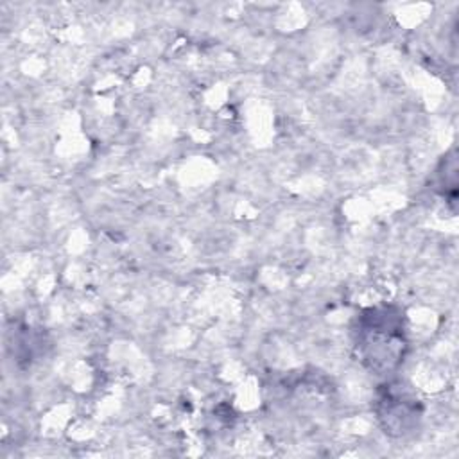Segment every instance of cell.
I'll return each instance as SVG.
<instances>
[{
  "label": "cell",
  "mask_w": 459,
  "mask_h": 459,
  "mask_svg": "<svg viewBox=\"0 0 459 459\" xmlns=\"http://www.w3.org/2000/svg\"><path fill=\"white\" fill-rule=\"evenodd\" d=\"M357 344L362 360L373 369L393 368L400 360L403 350L400 316L391 308L368 310V314L360 317Z\"/></svg>",
  "instance_id": "obj_1"
}]
</instances>
